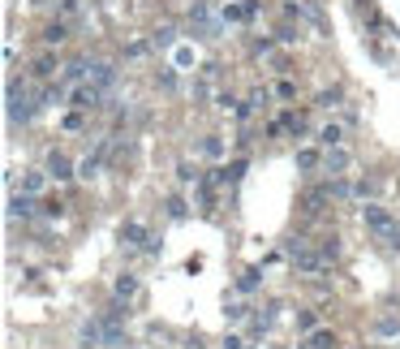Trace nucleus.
Returning a JSON list of instances; mask_svg holds the SVG:
<instances>
[{
  "instance_id": "obj_1",
  "label": "nucleus",
  "mask_w": 400,
  "mask_h": 349,
  "mask_svg": "<svg viewBox=\"0 0 400 349\" xmlns=\"http://www.w3.org/2000/svg\"><path fill=\"white\" fill-rule=\"evenodd\" d=\"M289 259H293V267L302 272V276H323V272H328V255L323 251H314V246L306 242V237H289Z\"/></svg>"
},
{
  "instance_id": "obj_2",
  "label": "nucleus",
  "mask_w": 400,
  "mask_h": 349,
  "mask_svg": "<svg viewBox=\"0 0 400 349\" xmlns=\"http://www.w3.org/2000/svg\"><path fill=\"white\" fill-rule=\"evenodd\" d=\"M9 121H13V126H26V121L35 117V99H31V91H26V82H17V78H9Z\"/></svg>"
},
{
  "instance_id": "obj_3",
  "label": "nucleus",
  "mask_w": 400,
  "mask_h": 349,
  "mask_svg": "<svg viewBox=\"0 0 400 349\" xmlns=\"http://www.w3.org/2000/svg\"><path fill=\"white\" fill-rule=\"evenodd\" d=\"M121 242L130 246V251H142V255H160V242L151 237V229H146L142 220H125V224H121Z\"/></svg>"
},
{
  "instance_id": "obj_4",
  "label": "nucleus",
  "mask_w": 400,
  "mask_h": 349,
  "mask_svg": "<svg viewBox=\"0 0 400 349\" xmlns=\"http://www.w3.org/2000/svg\"><path fill=\"white\" fill-rule=\"evenodd\" d=\"M104 95H108V91H99L95 82H82V87H73V91H69V99H73V108H78V112L99 108V104H104Z\"/></svg>"
},
{
  "instance_id": "obj_5",
  "label": "nucleus",
  "mask_w": 400,
  "mask_h": 349,
  "mask_svg": "<svg viewBox=\"0 0 400 349\" xmlns=\"http://www.w3.org/2000/svg\"><path fill=\"white\" fill-rule=\"evenodd\" d=\"M362 224H366L370 233H387L396 220H392V211H387V207H379V203H366V207H362Z\"/></svg>"
},
{
  "instance_id": "obj_6",
  "label": "nucleus",
  "mask_w": 400,
  "mask_h": 349,
  "mask_svg": "<svg viewBox=\"0 0 400 349\" xmlns=\"http://www.w3.org/2000/svg\"><path fill=\"white\" fill-rule=\"evenodd\" d=\"M323 168H328L332 177H344V172L353 168V156H348V147H328V151H323Z\"/></svg>"
},
{
  "instance_id": "obj_7",
  "label": "nucleus",
  "mask_w": 400,
  "mask_h": 349,
  "mask_svg": "<svg viewBox=\"0 0 400 349\" xmlns=\"http://www.w3.org/2000/svg\"><path fill=\"white\" fill-rule=\"evenodd\" d=\"M47 177H52V181H73V177H78V168H73V160L65 156V151H52V156H47Z\"/></svg>"
},
{
  "instance_id": "obj_8",
  "label": "nucleus",
  "mask_w": 400,
  "mask_h": 349,
  "mask_svg": "<svg viewBox=\"0 0 400 349\" xmlns=\"http://www.w3.org/2000/svg\"><path fill=\"white\" fill-rule=\"evenodd\" d=\"M78 345H86V349H104V319H99V315L82 319V328H78Z\"/></svg>"
},
{
  "instance_id": "obj_9",
  "label": "nucleus",
  "mask_w": 400,
  "mask_h": 349,
  "mask_svg": "<svg viewBox=\"0 0 400 349\" xmlns=\"http://www.w3.org/2000/svg\"><path fill=\"white\" fill-rule=\"evenodd\" d=\"M35 211H43V207L35 203V194H13V198H9V220H31Z\"/></svg>"
},
{
  "instance_id": "obj_10",
  "label": "nucleus",
  "mask_w": 400,
  "mask_h": 349,
  "mask_svg": "<svg viewBox=\"0 0 400 349\" xmlns=\"http://www.w3.org/2000/svg\"><path fill=\"white\" fill-rule=\"evenodd\" d=\"M138 293H142L138 276H134V272H121V276H116V285H112V297H121V302H134Z\"/></svg>"
},
{
  "instance_id": "obj_11",
  "label": "nucleus",
  "mask_w": 400,
  "mask_h": 349,
  "mask_svg": "<svg viewBox=\"0 0 400 349\" xmlns=\"http://www.w3.org/2000/svg\"><path fill=\"white\" fill-rule=\"evenodd\" d=\"M91 82V61H69L65 65V87H82Z\"/></svg>"
},
{
  "instance_id": "obj_12",
  "label": "nucleus",
  "mask_w": 400,
  "mask_h": 349,
  "mask_svg": "<svg viewBox=\"0 0 400 349\" xmlns=\"http://www.w3.org/2000/svg\"><path fill=\"white\" fill-rule=\"evenodd\" d=\"M318 142H323V151H328V147H344V126H340V121L318 126Z\"/></svg>"
},
{
  "instance_id": "obj_13",
  "label": "nucleus",
  "mask_w": 400,
  "mask_h": 349,
  "mask_svg": "<svg viewBox=\"0 0 400 349\" xmlns=\"http://www.w3.org/2000/svg\"><path fill=\"white\" fill-rule=\"evenodd\" d=\"M91 82H95L99 91H112V82H116V69H112L108 61H99V65H91Z\"/></svg>"
},
{
  "instance_id": "obj_14",
  "label": "nucleus",
  "mask_w": 400,
  "mask_h": 349,
  "mask_svg": "<svg viewBox=\"0 0 400 349\" xmlns=\"http://www.w3.org/2000/svg\"><path fill=\"white\" fill-rule=\"evenodd\" d=\"M374 336L396 341V336H400V319H396V315H379V319H374Z\"/></svg>"
},
{
  "instance_id": "obj_15",
  "label": "nucleus",
  "mask_w": 400,
  "mask_h": 349,
  "mask_svg": "<svg viewBox=\"0 0 400 349\" xmlns=\"http://www.w3.org/2000/svg\"><path fill=\"white\" fill-rule=\"evenodd\" d=\"M306 349H340V341H336V332L318 328V332H310V336H306Z\"/></svg>"
},
{
  "instance_id": "obj_16",
  "label": "nucleus",
  "mask_w": 400,
  "mask_h": 349,
  "mask_svg": "<svg viewBox=\"0 0 400 349\" xmlns=\"http://www.w3.org/2000/svg\"><path fill=\"white\" fill-rule=\"evenodd\" d=\"M65 39H69L65 22H47V27H43V43H47V47H56V43H65Z\"/></svg>"
},
{
  "instance_id": "obj_17",
  "label": "nucleus",
  "mask_w": 400,
  "mask_h": 349,
  "mask_svg": "<svg viewBox=\"0 0 400 349\" xmlns=\"http://www.w3.org/2000/svg\"><path fill=\"white\" fill-rule=\"evenodd\" d=\"M328 194H336V198H348V194H357V186L348 181V177H332V181H328Z\"/></svg>"
},
{
  "instance_id": "obj_18",
  "label": "nucleus",
  "mask_w": 400,
  "mask_h": 349,
  "mask_svg": "<svg viewBox=\"0 0 400 349\" xmlns=\"http://www.w3.org/2000/svg\"><path fill=\"white\" fill-rule=\"evenodd\" d=\"M31 73H35V78H52V73H56V57H52V52H47V57H39Z\"/></svg>"
},
{
  "instance_id": "obj_19",
  "label": "nucleus",
  "mask_w": 400,
  "mask_h": 349,
  "mask_svg": "<svg viewBox=\"0 0 400 349\" xmlns=\"http://www.w3.org/2000/svg\"><path fill=\"white\" fill-rule=\"evenodd\" d=\"M297 332H306V336L318 332V315L314 311H297Z\"/></svg>"
},
{
  "instance_id": "obj_20",
  "label": "nucleus",
  "mask_w": 400,
  "mask_h": 349,
  "mask_svg": "<svg viewBox=\"0 0 400 349\" xmlns=\"http://www.w3.org/2000/svg\"><path fill=\"white\" fill-rule=\"evenodd\" d=\"M318 164H323V156L314 147H302V151H297V168H318Z\"/></svg>"
},
{
  "instance_id": "obj_21",
  "label": "nucleus",
  "mask_w": 400,
  "mask_h": 349,
  "mask_svg": "<svg viewBox=\"0 0 400 349\" xmlns=\"http://www.w3.org/2000/svg\"><path fill=\"white\" fill-rule=\"evenodd\" d=\"M43 177H47V172H26V177H22V194H39Z\"/></svg>"
},
{
  "instance_id": "obj_22",
  "label": "nucleus",
  "mask_w": 400,
  "mask_h": 349,
  "mask_svg": "<svg viewBox=\"0 0 400 349\" xmlns=\"http://www.w3.org/2000/svg\"><path fill=\"white\" fill-rule=\"evenodd\" d=\"M177 181H181V186H190V181L198 186V181H203V172H198V164H181V168H177Z\"/></svg>"
},
{
  "instance_id": "obj_23",
  "label": "nucleus",
  "mask_w": 400,
  "mask_h": 349,
  "mask_svg": "<svg viewBox=\"0 0 400 349\" xmlns=\"http://www.w3.org/2000/svg\"><path fill=\"white\" fill-rule=\"evenodd\" d=\"M151 43H155V47H172V43H177V31H172V27H160V31L151 35Z\"/></svg>"
},
{
  "instance_id": "obj_24",
  "label": "nucleus",
  "mask_w": 400,
  "mask_h": 349,
  "mask_svg": "<svg viewBox=\"0 0 400 349\" xmlns=\"http://www.w3.org/2000/svg\"><path fill=\"white\" fill-rule=\"evenodd\" d=\"M318 251L328 255V263H332V259L340 255V237H336V233H332V237H323V242H318Z\"/></svg>"
},
{
  "instance_id": "obj_25",
  "label": "nucleus",
  "mask_w": 400,
  "mask_h": 349,
  "mask_svg": "<svg viewBox=\"0 0 400 349\" xmlns=\"http://www.w3.org/2000/svg\"><path fill=\"white\" fill-rule=\"evenodd\" d=\"M203 156H211V160H215V156H224V142H220V134H211V138L203 142Z\"/></svg>"
},
{
  "instance_id": "obj_26",
  "label": "nucleus",
  "mask_w": 400,
  "mask_h": 349,
  "mask_svg": "<svg viewBox=\"0 0 400 349\" xmlns=\"http://www.w3.org/2000/svg\"><path fill=\"white\" fill-rule=\"evenodd\" d=\"M185 211H190L185 198H168V216H172V220H185Z\"/></svg>"
},
{
  "instance_id": "obj_27",
  "label": "nucleus",
  "mask_w": 400,
  "mask_h": 349,
  "mask_svg": "<svg viewBox=\"0 0 400 349\" xmlns=\"http://www.w3.org/2000/svg\"><path fill=\"white\" fill-rule=\"evenodd\" d=\"M383 242H387V251H396V255H400V224H392V229L383 233Z\"/></svg>"
},
{
  "instance_id": "obj_28",
  "label": "nucleus",
  "mask_w": 400,
  "mask_h": 349,
  "mask_svg": "<svg viewBox=\"0 0 400 349\" xmlns=\"http://www.w3.org/2000/svg\"><path fill=\"white\" fill-rule=\"evenodd\" d=\"M259 289V272H245L241 276V293H254Z\"/></svg>"
},
{
  "instance_id": "obj_29",
  "label": "nucleus",
  "mask_w": 400,
  "mask_h": 349,
  "mask_svg": "<svg viewBox=\"0 0 400 349\" xmlns=\"http://www.w3.org/2000/svg\"><path fill=\"white\" fill-rule=\"evenodd\" d=\"M276 95H280V99H293V95H297V87H293L289 78H280V82H276Z\"/></svg>"
},
{
  "instance_id": "obj_30",
  "label": "nucleus",
  "mask_w": 400,
  "mask_h": 349,
  "mask_svg": "<svg viewBox=\"0 0 400 349\" xmlns=\"http://www.w3.org/2000/svg\"><path fill=\"white\" fill-rule=\"evenodd\" d=\"M318 104H323V108H336V104H340V91H323Z\"/></svg>"
},
{
  "instance_id": "obj_31",
  "label": "nucleus",
  "mask_w": 400,
  "mask_h": 349,
  "mask_svg": "<svg viewBox=\"0 0 400 349\" xmlns=\"http://www.w3.org/2000/svg\"><path fill=\"white\" fill-rule=\"evenodd\" d=\"M271 47H276V39H267V35H263V39H254V52H259V57H267Z\"/></svg>"
},
{
  "instance_id": "obj_32",
  "label": "nucleus",
  "mask_w": 400,
  "mask_h": 349,
  "mask_svg": "<svg viewBox=\"0 0 400 349\" xmlns=\"http://www.w3.org/2000/svg\"><path fill=\"white\" fill-rule=\"evenodd\" d=\"M224 315H229L233 323H241V319H245V306H241V302H233V306H229V311H224Z\"/></svg>"
},
{
  "instance_id": "obj_33",
  "label": "nucleus",
  "mask_w": 400,
  "mask_h": 349,
  "mask_svg": "<svg viewBox=\"0 0 400 349\" xmlns=\"http://www.w3.org/2000/svg\"><path fill=\"white\" fill-rule=\"evenodd\" d=\"M65 130H82V112H69L65 117Z\"/></svg>"
},
{
  "instance_id": "obj_34",
  "label": "nucleus",
  "mask_w": 400,
  "mask_h": 349,
  "mask_svg": "<svg viewBox=\"0 0 400 349\" xmlns=\"http://www.w3.org/2000/svg\"><path fill=\"white\" fill-rule=\"evenodd\" d=\"M65 211V203H56V198H52V203H43V216H61Z\"/></svg>"
},
{
  "instance_id": "obj_35",
  "label": "nucleus",
  "mask_w": 400,
  "mask_h": 349,
  "mask_svg": "<svg viewBox=\"0 0 400 349\" xmlns=\"http://www.w3.org/2000/svg\"><path fill=\"white\" fill-rule=\"evenodd\" d=\"M224 349H245V341L241 336H229V341H224Z\"/></svg>"
},
{
  "instance_id": "obj_36",
  "label": "nucleus",
  "mask_w": 400,
  "mask_h": 349,
  "mask_svg": "<svg viewBox=\"0 0 400 349\" xmlns=\"http://www.w3.org/2000/svg\"><path fill=\"white\" fill-rule=\"evenodd\" d=\"M190 349H203V341H190Z\"/></svg>"
}]
</instances>
